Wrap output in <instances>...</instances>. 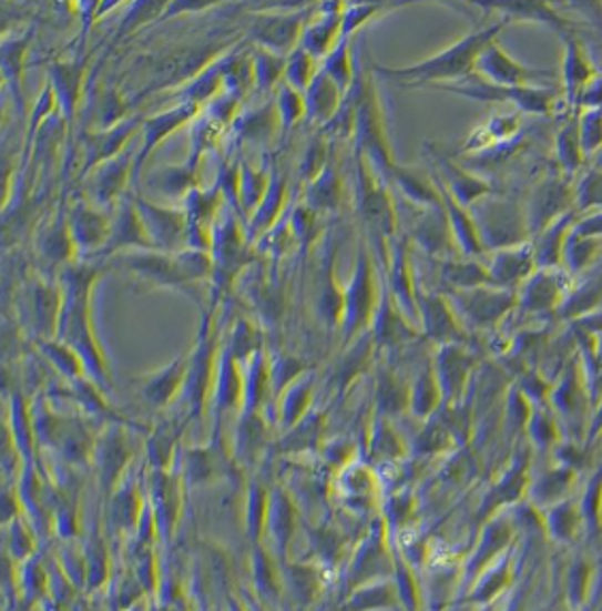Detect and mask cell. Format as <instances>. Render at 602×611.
<instances>
[{
	"label": "cell",
	"mask_w": 602,
	"mask_h": 611,
	"mask_svg": "<svg viewBox=\"0 0 602 611\" xmlns=\"http://www.w3.org/2000/svg\"><path fill=\"white\" fill-rule=\"evenodd\" d=\"M433 88L472 99V101H481V103H504L528 116H549L555 112L560 103L558 90L553 86L504 88L489 84L479 78L477 80L468 78L466 82H459V84Z\"/></svg>",
	"instance_id": "6"
},
{
	"label": "cell",
	"mask_w": 602,
	"mask_h": 611,
	"mask_svg": "<svg viewBox=\"0 0 602 611\" xmlns=\"http://www.w3.org/2000/svg\"><path fill=\"white\" fill-rule=\"evenodd\" d=\"M304 96H306V112L310 120H315L316 124H331L343 110L346 94L331 78H327L318 69L315 80L310 82Z\"/></svg>",
	"instance_id": "30"
},
{
	"label": "cell",
	"mask_w": 602,
	"mask_h": 611,
	"mask_svg": "<svg viewBox=\"0 0 602 611\" xmlns=\"http://www.w3.org/2000/svg\"><path fill=\"white\" fill-rule=\"evenodd\" d=\"M41 349L45 350V355L69 377H78L86 368L84 361H82V357L78 355V350L71 349L67 343H62L58 338L43 340Z\"/></svg>",
	"instance_id": "52"
},
{
	"label": "cell",
	"mask_w": 602,
	"mask_h": 611,
	"mask_svg": "<svg viewBox=\"0 0 602 611\" xmlns=\"http://www.w3.org/2000/svg\"><path fill=\"white\" fill-rule=\"evenodd\" d=\"M470 214L477 223L486 255L532 242L526 204L517 202L513 197H507L496 191L472 205Z\"/></svg>",
	"instance_id": "4"
},
{
	"label": "cell",
	"mask_w": 602,
	"mask_h": 611,
	"mask_svg": "<svg viewBox=\"0 0 602 611\" xmlns=\"http://www.w3.org/2000/svg\"><path fill=\"white\" fill-rule=\"evenodd\" d=\"M475 75L483 82L504 88L553 86V71L534 69L513 59L500 43L491 41L475 62Z\"/></svg>",
	"instance_id": "9"
},
{
	"label": "cell",
	"mask_w": 602,
	"mask_h": 611,
	"mask_svg": "<svg viewBox=\"0 0 602 611\" xmlns=\"http://www.w3.org/2000/svg\"><path fill=\"white\" fill-rule=\"evenodd\" d=\"M69 230L82 257H101L112 233V216L90 202H75L69 212Z\"/></svg>",
	"instance_id": "17"
},
{
	"label": "cell",
	"mask_w": 602,
	"mask_h": 611,
	"mask_svg": "<svg viewBox=\"0 0 602 611\" xmlns=\"http://www.w3.org/2000/svg\"><path fill=\"white\" fill-rule=\"evenodd\" d=\"M323 13H318L313 18L299 41V48L306 50L313 59H325L343 39V13H345V4L343 2H331V4H320Z\"/></svg>",
	"instance_id": "22"
},
{
	"label": "cell",
	"mask_w": 602,
	"mask_h": 611,
	"mask_svg": "<svg viewBox=\"0 0 602 611\" xmlns=\"http://www.w3.org/2000/svg\"><path fill=\"white\" fill-rule=\"evenodd\" d=\"M253 69H255V88L261 94H272L285 82L287 57L257 48L253 54Z\"/></svg>",
	"instance_id": "44"
},
{
	"label": "cell",
	"mask_w": 602,
	"mask_h": 611,
	"mask_svg": "<svg viewBox=\"0 0 602 611\" xmlns=\"http://www.w3.org/2000/svg\"><path fill=\"white\" fill-rule=\"evenodd\" d=\"M564 41V60H562V84L569 94V101L577 103V99L583 94V90L590 86L601 73L594 64V60L590 59L588 48L583 45V41L569 32L562 37Z\"/></svg>",
	"instance_id": "25"
},
{
	"label": "cell",
	"mask_w": 602,
	"mask_h": 611,
	"mask_svg": "<svg viewBox=\"0 0 602 611\" xmlns=\"http://www.w3.org/2000/svg\"><path fill=\"white\" fill-rule=\"evenodd\" d=\"M114 263L133 274L142 285L152 289L191 292L193 285L212 281V255L197 248L163 253L156 248L124 251L114 255Z\"/></svg>",
	"instance_id": "2"
},
{
	"label": "cell",
	"mask_w": 602,
	"mask_h": 611,
	"mask_svg": "<svg viewBox=\"0 0 602 611\" xmlns=\"http://www.w3.org/2000/svg\"><path fill=\"white\" fill-rule=\"evenodd\" d=\"M415 212L417 214L410 227V240H415V244L430 257H442V259L459 257L445 205L430 207V210L415 207Z\"/></svg>",
	"instance_id": "20"
},
{
	"label": "cell",
	"mask_w": 602,
	"mask_h": 611,
	"mask_svg": "<svg viewBox=\"0 0 602 611\" xmlns=\"http://www.w3.org/2000/svg\"><path fill=\"white\" fill-rule=\"evenodd\" d=\"M573 210H577V180L562 174L560 170L547 174L543 180H539V184L532 189L526 202V214L532 237L545 232L549 225H553Z\"/></svg>",
	"instance_id": "8"
},
{
	"label": "cell",
	"mask_w": 602,
	"mask_h": 611,
	"mask_svg": "<svg viewBox=\"0 0 602 611\" xmlns=\"http://www.w3.org/2000/svg\"><path fill=\"white\" fill-rule=\"evenodd\" d=\"M459 319L481 329H496L517 310V292L479 287L470 292H445Z\"/></svg>",
	"instance_id": "10"
},
{
	"label": "cell",
	"mask_w": 602,
	"mask_h": 611,
	"mask_svg": "<svg viewBox=\"0 0 602 611\" xmlns=\"http://www.w3.org/2000/svg\"><path fill=\"white\" fill-rule=\"evenodd\" d=\"M579 218H581V212L573 210L560 221H555L553 225H549L545 232L532 237L539 267H564V251Z\"/></svg>",
	"instance_id": "29"
},
{
	"label": "cell",
	"mask_w": 602,
	"mask_h": 611,
	"mask_svg": "<svg viewBox=\"0 0 602 611\" xmlns=\"http://www.w3.org/2000/svg\"><path fill=\"white\" fill-rule=\"evenodd\" d=\"M481 9H493L500 13V20L507 24L513 22H534V24H545L553 30H558L562 37L573 32L571 22L562 18L551 4L547 2H477Z\"/></svg>",
	"instance_id": "27"
},
{
	"label": "cell",
	"mask_w": 602,
	"mask_h": 611,
	"mask_svg": "<svg viewBox=\"0 0 602 611\" xmlns=\"http://www.w3.org/2000/svg\"><path fill=\"white\" fill-rule=\"evenodd\" d=\"M203 108L191 101H180L172 110H165L156 116L145 118L140 131L142 138V146L135 154V165H133V186L140 184L142 170H144L147 159L152 156V152L161 146L172 133L180 131L182 126H186L188 122H195L200 118Z\"/></svg>",
	"instance_id": "15"
},
{
	"label": "cell",
	"mask_w": 602,
	"mask_h": 611,
	"mask_svg": "<svg viewBox=\"0 0 602 611\" xmlns=\"http://www.w3.org/2000/svg\"><path fill=\"white\" fill-rule=\"evenodd\" d=\"M430 172L433 180L463 207H472L477 202H481L483 197H488L491 193H496V189L489 184L486 177L472 174L468 170H463L453 159H449L447 154H442L440 150L431 146L430 152Z\"/></svg>",
	"instance_id": "16"
},
{
	"label": "cell",
	"mask_w": 602,
	"mask_h": 611,
	"mask_svg": "<svg viewBox=\"0 0 602 611\" xmlns=\"http://www.w3.org/2000/svg\"><path fill=\"white\" fill-rule=\"evenodd\" d=\"M84 67L78 62H58L52 67L50 86L57 96L58 110L64 120H71L82 96Z\"/></svg>",
	"instance_id": "34"
},
{
	"label": "cell",
	"mask_w": 602,
	"mask_h": 611,
	"mask_svg": "<svg viewBox=\"0 0 602 611\" xmlns=\"http://www.w3.org/2000/svg\"><path fill=\"white\" fill-rule=\"evenodd\" d=\"M345 189H343V177L334 163H327L323 172L316 175L315 180L308 182L306 189V202L310 210L318 212H334L343 204Z\"/></svg>",
	"instance_id": "39"
},
{
	"label": "cell",
	"mask_w": 602,
	"mask_h": 611,
	"mask_svg": "<svg viewBox=\"0 0 602 611\" xmlns=\"http://www.w3.org/2000/svg\"><path fill=\"white\" fill-rule=\"evenodd\" d=\"M246 230H242L235 210L225 205L214 232H212V246H210V255H212V285L216 295L223 292H229L233 281L239 276V272H244L246 267Z\"/></svg>",
	"instance_id": "7"
},
{
	"label": "cell",
	"mask_w": 602,
	"mask_h": 611,
	"mask_svg": "<svg viewBox=\"0 0 602 611\" xmlns=\"http://www.w3.org/2000/svg\"><path fill=\"white\" fill-rule=\"evenodd\" d=\"M133 204L137 207L145 233L156 251L177 253L188 248V223L184 207L156 204L142 195H133Z\"/></svg>",
	"instance_id": "12"
},
{
	"label": "cell",
	"mask_w": 602,
	"mask_h": 611,
	"mask_svg": "<svg viewBox=\"0 0 602 611\" xmlns=\"http://www.w3.org/2000/svg\"><path fill=\"white\" fill-rule=\"evenodd\" d=\"M39 253L41 257L52 265H71V257L78 255L75 251V242L69 230V218L58 212L57 221H52L43 232L39 240Z\"/></svg>",
	"instance_id": "40"
},
{
	"label": "cell",
	"mask_w": 602,
	"mask_h": 611,
	"mask_svg": "<svg viewBox=\"0 0 602 611\" xmlns=\"http://www.w3.org/2000/svg\"><path fill=\"white\" fill-rule=\"evenodd\" d=\"M602 263V237H583L571 233L564 251V269L579 278L585 272H594Z\"/></svg>",
	"instance_id": "41"
},
{
	"label": "cell",
	"mask_w": 602,
	"mask_h": 611,
	"mask_svg": "<svg viewBox=\"0 0 602 611\" xmlns=\"http://www.w3.org/2000/svg\"><path fill=\"white\" fill-rule=\"evenodd\" d=\"M272 182V172L239 163V216L251 218L263 202Z\"/></svg>",
	"instance_id": "43"
},
{
	"label": "cell",
	"mask_w": 602,
	"mask_h": 611,
	"mask_svg": "<svg viewBox=\"0 0 602 611\" xmlns=\"http://www.w3.org/2000/svg\"><path fill=\"white\" fill-rule=\"evenodd\" d=\"M440 276L447 292H470L479 287H493L486 257H451L445 259Z\"/></svg>",
	"instance_id": "31"
},
{
	"label": "cell",
	"mask_w": 602,
	"mask_h": 611,
	"mask_svg": "<svg viewBox=\"0 0 602 611\" xmlns=\"http://www.w3.org/2000/svg\"><path fill=\"white\" fill-rule=\"evenodd\" d=\"M285 204H287V177L283 174H272V182L263 202L258 205L257 212L246 221L248 223L246 235L257 237L269 232L278 223Z\"/></svg>",
	"instance_id": "37"
},
{
	"label": "cell",
	"mask_w": 602,
	"mask_h": 611,
	"mask_svg": "<svg viewBox=\"0 0 602 611\" xmlns=\"http://www.w3.org/2000/svg\"><path fill=\"white\" fill-rule=\"evenodd\" d=\"M486 263H488L491 285L500 289H511V292H519L521 285L539 269L532 242L488 253Z\"/></svg>",
	"instance_id": "21"
},
{
	"label": "cell",
	"mask_w": 602,
	"mask_h": 611,
	"mask_svg": "<svg viewBox=\"0 0 602 611\" xmlns=\"http://www.w3.org/2000/svg\"><path fill=\"white\" fill-rule=\"evenodd\" d=\"M440 394H442V387H440L438 377H436V370H433V366L430 364V366L424 370L421 379L417 380V385H415L412 405L417 407V410L428 413V410H433V407L438 405Z\"/></svg>",
	"instance_id": "53"
},
{
	"label": "cell",
	"mask_w": 602,
	"mask_h": 611,
	"mask_svg": "<svg viewBox=\"0 0 602 611\" xmlns=\"http://www.w3.org/2000/svg\"><path fill=\"white\" fill-rule=\"evenodd\" d=\"M415 263H412V248L408 237H396L391 246V257L385 267V285L396 299L398 308L404 313V317L410 320L415 327L421 329L419 323V306H417V274H415ZM424 334V332H421Z\"/></svg>",
	"instance_id": "13"
},
{
	"label": "cell",
	"mask_w": 602,
	"mask_h": 611,
	"mask_svg": "<svg viewBox=\"0 0 602 611\" xmlns=\"http://www.w3.org/2000/svg\"><path fill=\"white\" fill-rule=\"evenodd\" d=\"M577 210L581 216L602 210V167L585 170L577 180Z\"/></svg>",
	"instance_id": "49"
},
{
	"label": "cell",
	"mask_w": 602,
	"mask_h": 611,
	"mask_svg": "<svg viewBox=\"0 0 602 611\" xmlns=\"http://www.w3.org/2000/svg\"><path fill=\"white\" fill-rule=\"evenodd\" d=\"M417 306H419V323L426 338L442 345H456L468 338L466 327L461 325L453 304L442 292H426L417 285Z\"/></svg>",
	"instance_id": "14"
},
{
	"label": "cell",
	"mask_w": 602,
	"mask_h": 611,
	"mask_svg": "<svg viewBox=\"0 0 602 611\" xmlns=\"http://www.w3.org/2000/svg\"><path fill=\"white\" fill-rule=\"evenodd\" d=\"M380 295H382V287L378 289L373 251L366 244H361L357 248L353 276L348 285H345V313L340 320L345 340H357L370 334L374 317L380 304Z\"/></svg>",
	"instance_id": "5"
},
{
	"label": "cell",
	"mask_w": 602,
	"mask_h": 611,
	"mask_svg": "<svg viewBox=\"0 0 602 611\" xmlns=\"http://www.w3.org/2000/svg\"><path fill=\"white\" fill-rule=\"evenodd\" d=\"M579 133L585 161L602 154V108L579 110Z\"/></svg>",
	"instance_id": "48"
},
{
	"label": "cell",
	"mask_w": 602,
	"mask_h": 611,
	"mask_svg": "<svg viewBox=\"0 0 602 611\" xmlns=\"http://www.w3.org/2000/svg\"><path fill=\"white\" fill-rule=\"evenodd\" d=\"M573 233L583 235V237H602V210H599V212H590V214H583V216L577 221Z\"/></svg>",
	"instance_id": "55"
},
{
	"label": "cell",
	"mask_w": 602,
	"mask_h": 611,
	"mask_svg": "<svg viewBox=\"0 0 602 611\" xmlns=\"http://www.w3.org/2000/svg\"><path fill=\"white\" fill-rule=\"evenodd\" d=\"M188 364H191V357L182 355L180 359H175L173 364H170L165 370H161L154 379L150 380L147 396L154 398V400H165L175 389V385L188 375Z\"/></svg>",
	"instance_id": "51"
},
{
	"label": "cell",
	"mask_w": 602,
	"mask_h": 611,
	"mask_svg": "<svg viewBox=\"0 0 602 611\" xmlns=\"http://www.w3.org/2000/svg\"><path fill=\"white\" fill-rule=\"evenodd\" d=\"M389 177L398 184V191H400L406 204L412 205V207H421V210H430V207L442 205V195H440L430 172L421 174L415 167H406V165L396 163V167H394V172Z\"/></svg>",
	"instance_id": "32"
},
{
	"label": "cell",
	"mask_w": 602,
	"mask_h": 611,
	"mask_svg": "<svg viewBox=\"0 0 602 611\" xmlns=\"http://www.w3.org/2000/svg\"><path fill=\"white\" fill-rule=\"evenodd\" d=\"M231 129L244 144L265 146L267 142H272V138L278 133V129H283L278 110H276V101L272 99L261 108L239 112V116L233 120Z\"/></svg>",
	"instance_id": "28"
},
{
	"label": "cell",
	"mask_w": 602,
	"mask_h": 611,
	"mask_svg": "<svg viewBox=\"0 0 602 611\" xmlns=\"http://www.w3.org/2000/svg\"><path fill=\"white\" fill-rule=\"evenodd\" d=\"M306 13H263L251 27V37L257 41V48L288 57L299 48L302 34L306 29Z\"/></svg>",
	"instance_id": "18"
},
{
	"label": "cell",
	"mask_w": 602,
	"mask_h": 611,
	"mask_svg": "<svg viewBox=\"0 0 602 611\" xmlns=\"http://www.w3.org/2000/svg\"><path fill=\"white\" fill-rule=\"evenodd\" d=\"M599 308H602V269L585 276L581 283H574L567 302L562 304L555 317L577 323Z\"/></svg>",
	"instance_id": "35"
},
{
	"label": "cell",
	"mask_w": 602,
	"mask_h": 611,
	"mask_svg": "<svg viewBox=\"0 0 602 611\" xmlns=\"http://www.w3.org/2000/svg\"><path fill=\"white\" fill-rule=\"evenodd\" d=\"M24 48H27V41L22 39H16V41H7L2 45V73L9 78L11 86H18V75H20V64H22V57H24Z\"/></svg>",
	"instance_id": "54"
},
{
	"label": "cell",
	"mask_w": 602,
	"mask_h": 611,
	"mask_svg": "<svg viewBox=\"0 0 602 611\" xmlns=\"http://www.w3.org/2000/svg\"><path fill=\"white\" fill-rule=\"evenodd\" d=\"M370 334L374 343L380 347H400L404 343L417 340L421 334L419 327H415L404 317L387 285H382V295H380V304H378Z\"/></svg>",
	"instance_id": "23"
},
{
	"label": "cell",
	"mask_w": 602,
	"mask_h": 611,
	"mask_svg": "<svg viewBox=\"0 0 602 611\" xmlns=\"http://www.w3.org/2000/svg\"><path fill=\"white\" fill-rule=\"evenodd\" d=\"M135 154L137 152L124 150L122 154L101 163L99 167H94L88 174V202L90 204L99 205L105 210L108 205L120 202L124 186L129 182L133 184Z\"/></svg>",
	"instance_id": "19"
},
{
	"label": "cell",
	"mask_w": 602,
	"mask_h": 611,
	"mask_svg": "<svg viewBox=\"0 0 602 611\" xmlns=\"http://www.w3.org/2000/svg\"><path fill=\"white\" fill-rule=\"evenodd\" d=\"M316 310L323 319L340 327L343 313H345V287L336 283L334 259L329 263V267L320 269L318 285H316Z\"/></svg>",
	"instance_id": "42"
},
{
	"label": "cell",
	"mask_w": 602,
	"mask_h": 611,
	"mask_svg": "<svg viewBox=\"0 0 602 611\" xmlns=\"http://www.w3.org/2000/svg\"><path fill=\"white\" fill-rule=\"evenodd\" d=\"M145 184L161 197L165 200H184L195 191L200 189L197 184V170H193L186 161L182 165H167V167H161L152 174H147L145 177Z\"/></svg>",
	"instance_id": "33"
},
{
	"label": "cell",
	"mask_w": 602,
	"mask_h": 611,
	"mask_svg": "<svg viewBox=\"0 0 602 611\" xmlns=\"http://www.w3.org/2000/svg\"><path fill=\"white\" fill-rule=\"evenodd\" d=\"M350 45H353L350 39L343 37L340 43L325 59L320 60V64H318V69L327 78H331L345 94H348V90L353 88L355 80H357L355 62H353V57H350Z\"/></svg>",
	"instance_id": "45"
},
{
	"label": "cell",
	"mask_w": 602,
	"mask_h": 611,
	"mask_svg": "<svg viewBox=\"0 0 602 611\" xmlns=\"http://www.w3.org/2000/svg\"><path fill=\"white\" fill-rule=\"evenodd\" d=\"M274 101H276V110H278V118H280L283 131L293 129L302 118L308 116L304 92H299V90L288 86L287 82H283V84L278 86L276 94H274Z\"/></svg>",
	"instance_id": "47"
},
{
	"label": "cell",
	"mask_w": 602,
	"mask_h": 611,
	"mask_svg": "<svg viewBox=\"0 0 602 611\" xmlns=\"http://www.w3.org/2000/svg\"><path fill=\"white\" fill-rule=\"evenodd\" d=\"M145 118L133 116L122 120L120 124H115L112 129L92 133L88 140L86 161H84V174H90L94 167H99L101 163L115 159L118 154L124 152L126 144L140 135L142 124Z\"/></svg>",
	"instance_id": "26"
},
{
	"label": "cell",
	"mask_w": 602,
	"mask_h": 611,
	"mask_svg": "<svg viewBox=\"0 0 602 611\" xmlns=\"http://www.w3.org/2000/svg\"><path fill=\"white\" fill-rule=\"evenodd\" d=\"M316 71H318V60L313 59L306 50L297 48L295 52H290L287 57V71H285V82L288 86L306 92L310 82L315 80Z\"/></svg>",
	"instance_id": "50"
},
{
	"label": "cell",
	"mask_w": 602,
	"mask_h": 611,
	"mask_svg": "<svg viewBox=\"0 0 602 611\" xmlns=\"http://www.w3.org/2000/svg\"><path fill=\"white\" fill-rule=\"evenodd\" d=\"M355 126H353V135L357 142V154H361L378 174L385 180H389V175L396 167L394 161V152H391V142L387 135V122L382 114V103H380V94L376 88V78H357L355 84Z\"/></svg>",
	"instance_id": "3"
},
{
	"label": "cell",
	"mask_w": 602,
	"mask_h": 611,
	"mask_svg": "<svg viewBox=\"0 0 602 611\" xmlns=\"http://www.w3.org/2000/svg\"><path fill=\"white\" fill-rule=\"evenodd\" d=\"M140 248H154L147 233H145L142 218L137 214V207L133 204V197H126L124 202H118L112 214V233L108 248L101 257H114L124 251H140Z\"/></svg>",
	"instance_id": "24"
},
{
	"label": "cell",
	"mask_w": 602,
	"mask_h": 611,
	"mask_svg": "<svg viewBox=\"0 0 602 611\" xmlns=\"http://www.w3.org/2000/svg\"><path fill=\"white\" fill-rule=\"evenodd\" d=\"M404 2H350L345 4L343 13V37L353 39V34L368 24L373 18L380 16L387 9H400Z\"/></svg>",
	"instance_id": "46"
},
{
	"label": "cell",
	"mask_w": 602,
	"mask_h": 611,
	"mask_svg": "<svg viewBox=\"0 0 602 611\" xmlns=\"http://www.w3.org/2000/svg\"><path fill=\"white\" fill-rule=\"evenodd\" d=\"M472 355L466 350L463 343L456 345H442L438 350L433 370L442 389H447V394H458L463 387V383L468 379V373L472 368Z\"/></svg>",
	"instance_id": "36"
},
{
	"label": "cell",
	"mask_w": 602,
	"mask_h": 611,
	"mask_svg": "<svg viewBox=\"0 0 602 611\" xmlns=\"http://www.w3.org/2000/svg\"><path fill=\"white\" fill-rule=\"evenodd\" d=\"M573 285L564 267H539L517 292V310L530 317L558 315Z\"/></svg>",
	"instance_id": "11"
},
{
	"label": "cell",
	"mask_w": 602,
	"mask_h": 611,
	"mask_svg": "<svg viewBox=\"0 0 602 611\" xmlns=\"http://www.w3.org/2000/svg\"><path fill=\"white\" fill-rule=\"evenodd\" d=\"M553 150H555V165L562 174L574 177V175L583 172L588 161H585V154H583V147H581L579 110L560 126V131L555 135V142H553Z\"/></svg>",
	"instance_id": "38"
},
{
	"label": "cell",
	"mask_w": 602,
	"mask_h": 611,
	"mask_svg": "<svg viewBox=\"0 0 602 611\" xmlns=\"http://www.w3.org/2000/svg\"><path fill=\"white\" fill-rule=\"evenodd\" d=\"M509 24L498 20L493 24H486L481 29L472 30L470 34L461 37L449 48L440 50L430 59L421 60L408 67H380L374 64L373 73L376 80H391L404 88L447 86L459 84L475 75V62L479 54L488 48L491 41L500 34V30Z\"/></svg>",
	"instance_id": "1"
}]
</instances>
